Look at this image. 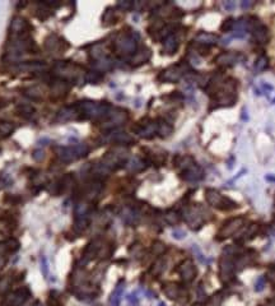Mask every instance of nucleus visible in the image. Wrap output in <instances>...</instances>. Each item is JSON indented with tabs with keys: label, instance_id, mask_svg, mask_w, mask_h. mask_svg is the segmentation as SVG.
<instances>
[{
	"label": "nucleus",
	"instance_id": "nucleus-18",
	"mask_svg": "<svg viewBox=\"0 0 275 306\" xmlns=\"http://www.w3.org/2000/svg\"><path fill=\"white\" fill-rule=\"evenodd\" d=\"M29 27L28 22L25 21V18H21V17H17L12 21L9 27V35L10 37H16V36L25 35V33H28L27 28Z\"/></svg>",
	"mask_w": 275,
	"mask_h": 306
},
{
	"label": "nucleus",
	"instance_id": "nucleus-17",
	"mask_svg": "<svg viewBox=\"0 0 275 306\" xmlns=\"http://www.w3.org/2000/svg\"><path fill=\"white\" fill-rule=\"evenodd\" d=\"M177 272L178 274H180V277L182 278V280H185V282H191L196 276V268L191 259H185V260L178 265Z\"/></svg>",
	"mask_w": 275,
	"mask_h": 306
},
{
	"label": "nucleus",
	"instance_id": "nucleus-33",
	"mask_svg": "<svg viewBox=\"0 0 275 306\" xmlns=\"http://www.w3.org/2000/svg\"><path fill=\"white\" fill-rule=\"evenodd\" d=\"M268 65H269V57L266 55H260L253 64V70L256 73H260V72H264L268 68Z\"/></svg>",
	"mask_w": 275,
	"mask_h": 306
},
{
	"label": "nucleus",
	"instance_id": "nucleus-36",
	"mask_svg": "<svg viewBox=\"0 0 275 306\" xmlns=\"http://www.w3.org/2000/svg\"><path fill=\"white\" fill-rule=\"evenodd\" d=\"M165 265H166V261L163 260V259H159V260L155 261V264L153 265L152 268V274H154V276H159V274L162 273V272L165 271Z\"/></svg>",
	"mask_w": 275,
	"mask_h": 306
},
{
	"label": "nucleus",
	"instance_id": "nucleus-49",
	"mask_svg": "<svg viewBox=\"0 0 275 306\" xmlns=\"http://www.w3.org/2000/svg\"><path fill=\"white\" fill-rule=\"evenodd\" d=\"M265 178L268 180V181H272V182H275V176L273 175H266Z\"/></svg>",
	"mask_w": 275,
	"mask_h": 306
},
{
	"label": "nucleus",
	"instance_id": "nucleus-24",
	"mask_svg": "<svg viewBox=\"0 0 275 306\" xmlns=\"http://www.w3.org/2000/svg\"><path fill=\"white\" fill-rule=\"evenodd\" d=\"M257 230H259V226H257L256 223H252L250 226H247V229L245 230L244 233H241V236H238L237 241L238 242H246L249 240L253 239L257 233Z\"/></svg>",
	"mask_w": 275,
	"mask_h": 306
},
{
	"label": "nucleus",
	"instance_id": "nucleus-11",
	"mask_svg": "<svg viewBox=\"0 0 275 306\" xmlns=\"http://www.w3.org/2000/svg\"><path fill=\"white\" fill-rule=\"evenodd\" d=\"M234 273H236V263H234V258H232V255L225 254L221 258L219 261V274H221V280L223 282H229L233 280Z\"/></svg>",
	"mask_w": 275,
	"mask_h": 306
},
{
	"label": "nucleus",
	"instance_id": "nucleus-44",
	"mask_svg": "<svg viewBox=\"0 0 275 306\" xmlns=\"http://www.w3.org/2000/svg\"><path fill=\"white\" fill-rule=\"evenodd\" d=\"M172 235H174L175 239L181 240V239H183L185 236H186V232H185V231H182V230H175Z\"/></svg>",
	"mask_w": 275,
	"mask_h": 306
},
{
	"label": "nucleus",
	"instance_id": "nucleus-6",
	"mask_svg": "<svg viewBox=\"0 0 275 306\" xmlns=\"http://www.w3.org/2000/svg\"><path fill=\"white\" fill-rule=\"evenodd\" d=\"M191 73V68L187 63H178L176 65L166 68L162 70L158 76V80L163 83H176L182 78L183 76Z\"/></svg>",
	"mask_w": 275,
	"mask_h": 306
},
{
	"label": "nucleus",
	"instance_id": "nucleus-42",
	"mask_svg": "<svg viewBox=\"0 0 275 306\" xmlns=\"http://www.w3.org/2000/svg\"><path fill=\"white\" fill-rule=\"evenodd\" d=\"M127 301H129V304L131 306H139V300L135 296V293L129 295V296H127Z\"/></svg>",
	"mask_w": 275,
	"mask_h": 306
},
{
	"label": "nucleus",
	"instance_id": "nucleus-35",
	"mask_svg": "<svg viewBox=\"0 0 275 306\" xmlns=\"http://www.w3.org/2000/svg\"><path fill=\"white\" fill-rule=\"evenodd\" d=\"M165 218L166 221H167V223H170V225H177V223L180 222V214H178L177 212H175V210L168 212L165 216Z\"/></svg>",
	"mask_w": 275,
	"mask_h": 306
},
{
	"label": "nucleus",
	"instance_id": "nucleus-9",
	"mask_svg": "<svg viewBox=\"0 0 275 306\" xmlns=\"http://www.w3.org/2000/svg\"><path fill=\"white\" fill-rule=\"evenodd\" d=\"M245 222L246 221H245L244 217H234V218L228 220L227 222L223 223L222 229L219 230L217 236H215V240L217 241H223V240L231 237L234 233H237L240 230H242Z\"/></svg>",
	"mask_w": 275,
	"mask_h": 306
},
{
	"label": "nucleus",
	"instance_id": "nucleus-25",
	"mask_svg": "<svg viewBox=\"0 0 275 306\" xmlns=\"http://www.w3.org/2000/svg\"><path fill=\"white\" fill-rule=\"evenodd\" d=\"M158 120V135L161 138H167L170 137L174 131V128L172 125L168 123V121L163 120V119H157Z\"/></svg>",
	"mask_w": 275,
	"mask_h": 306
},
{
	"label": "nucleus",
	"instance_id": "nucleus-21",
	"mask_svg": "<svg viewBox=\"0 0 275 306\" xmlns=\"http://www.w3.org/2000/svg\"><path fill=\"white\" fill-rule=\"evenodd\" d=\"M196 161L193 156H189V154H177L175 156L174 158V165L176 169L180 170L181 172L185 171L186 169H189L190 166L195 165Z\"/></svg>",
	"mask_w": 275,
	"mask_h": 306
},
{
	"label": "nucleus",
	"instance_id": "nucleus-13",
	"mask_svg": "<svg viewBox=\"0 0 275 306\" xmlns=\"http://www.w3.org/2000/svg\"><path fill=\"white\" fill-rule=\"evenodd\" d=\"M103 143H114L120 144V146H127V144H133L135 140L130 134L125 133L121 130H110L107 134H104V137L102 138Z\"/></svg>",
	"mask_w": 275,
	"mask_h": 306
},
{
	"label": "nucleus",
	"instance_id": "nucleus-46",
	"mask_svg": "<svg viewBox=\"0 0 275 306\" xmlns=\"http://www.w3.org/2000/svg\"><path fill=\"white\" fill-rule=\"evenodd\" d=\"M263 88L265 89V91H268V92H272L273 89H274V87L273 86H270L269 83H265V82H263Z\"/></svg>",
	"mask_w": 275,
	"mask_h": 306
},
{
	"label": "nucleus",
	"instance_id": "nucleus-12",
	"mask_svg": "<svg viewBox=\"0 0 275 306\" xmlns=\"http://www.w3.org/2000/svg\"><path fill=\"white\" fill-rule=\"evenodd\" d=\"M246 57L241 52H234V51H225V52H221L218 56L214 59V63L221 68H231L237 65L242 60H245Z\"/></svg>",
	"mask_w": 275,
	"mask_h": 306
},
{
	"label": "nucleus",
	"instance_id": "nucleus-39",
	"mask_svg": "<svg viewBox=\"0 0 275 306\" xmlns=\"http://www.w3.org/2000/svg\"><path fill=\"white\" fill-rule=\"evenodd\" d=\"M165 250H166L165 244H162V242H159V241H155L154 244H153V252H154L157 255L162 254Z\"/></svg>",
	"mask_w": 275,
	"mask_h": 306
},
{
	"label": "nucleus",
	"instance_id": "nucleus-43",
	"mask_svg": "<svg viewBox=\"0 0 275 306\" xmlns=\"http://www.w3.org/2000/svg\"><path fill=\"white\" fill-rule=\"evenodd\" d=\"M223 6H225V10L232 12L233 9H236V1H232V0H229V1H225V3H223Z\"/></svg>",
	"mask_w": 275,
	"mask_h": 306
},
{
	"label": "nucleus",
	"instance_id": "nucleus-4",
	"mask_svg": "<svg viewBox=\"0 0 275 306\" xmlns=\"http://www.w3.org/2000/svg\"><path fill=\"white\" fill-rule=\"evenodd\" d=\"M57 157L61 162L69 163L76 159L86 157L89 153V147L87 144H74L68 147H57Z\"/></svg>",
	"mask_w": 275,
	"mask_h": 306
},
{
	"label": "nucleus",
	"instance_id": "nucleus-29",
	"mask_svg": "<svg viewBox=\"0 0 275 306\" xmlns=\"http://www.w3.org/2000/svg\"><path fill=\"white\" fill-rule=\"evenodd\" d=\"M123 291H124V280H121L120 283L116 286V288H115V291L112 292V295H111V299H110L111 306H120Z\"/></svg>",
	"mask_w": 275,
	"mask_h": 306
},
{
	"label": "nucleus",
	"instance_id": "nucleus-2",
	"mask_svg": "<svg viewBox=\"0 0 275 306\" xmlns=\"http://www.w3.org/2000/svg\"><path fill=\"white\" fill-rule=\"evenodd\" d=\"M139 35L135 31L130 33H120L114 41V50L121 56H133L138 51Z\"/></svg>",
	"mask_w": 275,
	"mask_h": 306
},
{
	"label": "nucleus",
	"instance_id": "nucleus-14",
	"mask_svg": "<svg viewBox=\"0 0 275 306\" xmlns=\"http://www.w3.org/2000/svg\"><path fill=\"white\" fill-rule=\"evenodd\" d=\"M250 33L252 35L253 41L257 42V44L264 45V44H268V41H269V37H270L269 28H268L264 23L260 22L259 19L255 22V25H253Z\"/></svg>",
	"mask_w": 275,
	"mask_h": 306
},
{
	"label": "nucleus",
	"instance_id": "nucleus-32",
	"mask_svg": "<svg viewBox=\"0 0 275 306\" xmlns=\"http://www.w3.org/2000/svg\"><path fill=\"white\" fill-rule=\"evenodd\" d=\"M93 65H95V68L97 69V72L102 73V72L110 70L111 68L114 67V63H112V60H110L108 57H103V59H101V60L95 61Z\"/></svg>",
	"mask_w": 275,
	"mask_h": 306
},
{
	"label": "nucleus",
	"instance_id": "nucleus-8",
	"mask_svg": "<svg viewBox=\"0 0 275 306\" xmlns=\"http://www.w3.org/2000/svg\"><path fill=\"white\" fill-rule=\"evenodd\" d=\"M134 133L144 139H152L155 135H158V120L157 119L144 118L136 123L133 128Z\"/></svg>",
	"mask_w": 275,
	"mask_h": 306
},
{
	"label": "nucleus",
	"instance_id": "nucleus-1",
	"mask_svg": "<svg viewBox=\"0 0 275 306\" xmlns=\"http://www.w3.org/2000/svg\"><path fill=\"white\" fill-rule=\"evenodd\" d=\"M237 87L238 80L228 76L225 78V82L222 83L219 87L212 96H210V108L209 111L213 110H218V108L223 107H232V106L237 102Z\"/></svg>",
	"mask_w": 275,
	"mask_h": 306
},
{
	"label": "nucleus",
	"instance_id": "nucleus-31",
	"mask_svg": "<svg viewBox=\"0 0 275 306\" xmlns=\"http://www.w3.org/2000/svg\"><path fill=\"white\" fill-rule=\"evenodd\" d=\"M163 291H165V293L167 295L168 299L176 300L180 297V287L176 283L166 284V286L163 287Z\"/></svg>",
	"mask_w": 275,
	"mask_h": 306
},
{
	"label": "nucleus",
	"instance_id": "nucleus-40",
	"mask_svg": "<svg viewBox=\"0 0 275 306\" xmlns=\"http://www.w3.org/2000/svg\"><path fill=\"white\" fill-rule=\"evenodd\" d=\"M117 6H119L121 10H129L131 9V8H134V3L133 1H119Z\"/></svg>",
	"mask_w": 275,
	"mask_h": 306
},
{
	"label": "nucleus",
	"instance_id": "nucleus-34",
	"mask_svg": "<svg viewBox=\"0 0 275 306\" xmlns=\"http://www.w3.org/2000/svg\"><path fill=\"white\" fill-rule=\"evenodd\" d=\"M102 78H103V76L100 72H97V70H95V72H88L86 74V82L93 83V84H97V83L101 82Z\"/></svg>",
	"mask_w": 275,
	"mask_h": 306
},
{
	"label": "nucleus",
	"instance_id": "nucleus-16",
	"mask_svg": "<svg viewBox=\"0 0 275 306\" xmlns=\"http://www.w3.org/2000/svg\"><path fill=\"white\" fill-rule=\"evenodd\" d=\"M181 178L187 182H198L204 178V170H202L201 166L195 163V165L190 166L189 169L181 172Z\"/></svg>",
	"mask_w": 275,
	"mask_h": 306
},
{
	"label": "nucleus",
	"instance_id": "nucleus-19",
	"mask_svg": "<svg viewBox=\"0 0 275 306\" xmlns=\"http://www.w3.org/2000/svg\"><path fill=\"white\" fill-rule=\"evenodd\" d=\"M162 45H163V52H165V54L174 55L176 54V51L178 50L180 40H178L177 35L174 32V33L168 35L167 37L162 40Z\"/></svg>",
	"mask_w": 275,
	"mask_h": 306
},
{
	"label": "nucleus",
	"instance_id": "nucleus-22",
	"mask_svg": "<svg viewBox=\"0 0 275 306\" xmlns=\"http://www.w3.org/2000/svg\"><path fill=\"white\" fill-rule=\"evenodd\" d=\"M150 56H152V52L149 49L143 48L142 50L138 49L135 54L129 57V63H131L133 65H142V64H146L150 59Z\"/></svg>",
	"mask_w": 275,
	"mask_h": 306
},
{
	"label": "nucleus",
	"instance_id": "nucleus-28",
	"mask_svg": "<svg viewBox=\"0 0 275 306\" xmlns=\"http://www.w3.org/2000/svg\"><path fill=\"white\" fill-rule=\"evenodd\" d=\"M17 112L22 118L31 119L36 114V110L31 105H28V103H21V105L17 106Z\"/></svg>",
	"mask_w": 275,
	"mask_h": 306
},
{
	"label": "nucleus",
	"instance_id": "nucleus-47",
	"mask_svg": "<svg viewBox=\"0 0 275 306\" xmlns=\"http://www.w3.org/2000/svg\"><path fill=\"white\" fill-rule=\"evenodd\" d=\"M252 5V3L251 1H242V4H241V6H242V9H249L250 6Z\"/></svg>",
	"mask_w": 275,
	"mask_h": 306
},
{
	"label": "nucleus",
	"instance_id": "nucleus-48",
	"mask_svg": "<svg viewBox=\"0 0 275 306\" xmlns=\"http://www.w3.org/2000/svg\"><path fill=\"white\" fill-rule=\"evenodd\" d=\"M241 119H242V120H244V121L249 120V115H247L246 108H244V110H242V115H241Z\"/></svg>",
	"mask_w": 275,
	"mask_h": 306
},
{
	"label": "nucleus",
	"instance_id": "nucleus-7",
	"mask_svg": "<svg viewBox=\"0 0 275 306\" xmlns=\"http://www.w3.org/2000/svg\"><path fill=\"white\" fill-rule=\"evenodd\" d=\"M127 162V151L125 148H114V150L108 151L102 158L101 163L107 167L110 171L116 170L119 167H123Z\"/></svg>",
	"mask_w": 275,
	"mask_h": 306
},
{
	"label": "nucleus",
	"instance_id": "nucleus-5",
	"mask_svg": "<svg viewBox=\"0 0 275 306\" xmlns=\"http://www.w3.org/2000/svg\"><path fill=\"white\" fill-rule=\"evenodd\" d=\"M205 201L209 205L217 208L221 210H231L234 208H238V204L231 198L222 195L218 190L215 189H206L205 190Z\"/></svg>",
	"mask_w": 275,
	"mask_h": 306
},
{
	"label": "nucleus",
	"instance_id": "nucleus-10",
	"mask_svg": "<svg viewBox=\"0 0 275 306\" xmlns=\"http://www.w3.org/2000/svg\"><path fill=\"white\" fill-rule=\"evenodd\" d=\"M204 216H205V212H204V209H201L199 207V204H196V205H194L191 208H187L183 212V220L186 221L190 225V227L194 230L201 227L202 223L205 222Z\"/></svg>",
	"mask_w": 275,
	"mask_h": 306
},
{
	"label": "nucleus",
	"instance_id": "nucleus-41",
	"mask_svg": "<svg viewBox=\"0 0 275 306\" xmlns=\"http://www.w3.org/2000/svg\"><path fill=\"white\" fill-rule=\"evenodd\" d=\"M264 287H265V277L257 278L256 283H255V291L260 292V291L264 290Z\"/></svg>",
	"mask_w": 275,
	"mask_h": 306
},
{
	"label": "nucleus",
	"instance_id": "nucleus-37",
	"mask_svg": "<svg viewBox=\"0 0 275 306\" xmlns=\"http://www.w3.org/2000/svg\"><path fill=\"white\" fill-rule=\"evenodd\" d=\"M234 23H236V19H233V18L225 19V22L222 23L221 29L223 32H231L232 29H234Z\"/></svg>",
	"mask_w": 275,
	"mask_h": 306
},
{
	"label": "nucleus",
	"instance_id": "nucleus-38",
	"mask_svg": "<svg viewBox=\"0 0 275 306\" xmlns=\"http://www.w3.org/2000/svg\"><path fill=\"white\" fill-rule=\"evenodd\" d=\"M36 87H32V88H28V89H25V96H28L29 99L32 100H40L41 99V92L40 91H36Z\"/></svg>",
	"mask_w": 275,
	"mask_h": 306
},
{
	"label": "nucleus",
	"instance_id": "nucleus-20",
	"mask_svg": "<svg viewBox=\"0 0 275 306\" xmlns=\"http://www.w3.org/2000/svg\"><path fill=\"white\" fill-rule=\"evenodd\" d=\"M219 41H221L219 36L214 35V33H209V32H199L195 36V42L208 46V48H210L213 45H217Z\"/></svg>",
	"mask_w": 275,
	"mask_h": 306
},
{
	"label": "nucleus",
	"instance_id": "nucleus-26",
	"mask_svg": "<svg viewBox=\"0 0 275 306\" xmlns=\"http://www.w3.org/2000/svg\"><path fill=\"white\" fill-rule=\"evenodd\" d=\"M147 167V161L142 159L140 157H134L127 162V169L133 172H139Z\"/></svg>",
	"mask_w": 275,
	"mask_h": 306
},
{
	"label": "nucleus",
	"instance_id": "nucleus-15",
	"mask_svg": "<svg viewBox=\"0 0 275 306\" xmlns=\"http://www.w3.org/2000/svg\"><path fill=\"white\" fill-rule=\"evenodd\" d=\"M29 296V291L27 288H19V290L10 292L4 299V306H21Z\"/></svg>",
	"mask_w": 275,
	"mask_h": 306
},
{
	"label": "nucleus",
	"instance_id": "nucleus-27",
	"mask_svg": "<svg viewBox=\"0 0 275 306\" xmlns=\"http://www.w3.org/2000/svg\"><path fill=\"white\" fill-rule=\"evenodd\" d=\"M117 22V14L115 12L114 8H108L106 9V12L103 13L102 16V25L104 27H108V26H112Z\"/></svg>",
	"mask_w": 275,
	"mask_h": 306
},
{
	"label": "nucleus",
	"instance_id": "nucleus-23",
	"mask_svg": "<svg viewBox=\"0 0 275 306\" xmlns=\"http://www.w3.org/2000/svg\"><path fill=\"white\" fill-rule=\"evenodd\" d=\"M68 91H69V84L65 80L56 79L54 82H51V92L54 95L65 96Z\"/></svg>",
	"mask_w": 275,
	"mask_h": 306
},
{
	"label": "nucleus",
	"instance_id": "nucleus-3",
	"mask_svg": "<svg viewBox=\"0 0 275 306\" xmlns=\"http://www.w3.org/2000/svg\"><path fill=\"white\" fill-rule=\"evenodd\" d=\"M59 76V79H63L65 82H78L83 79L86 80V74L83 73V68L79 65H75L73 63H68V61H57L54 65L52 69Z\"/></svg>",
	"mask_w": 275,
	"mask_h": 306
},
{
	"label": "nucleus",
	"instance_id": "nucleus-30",
	"mask_svg": "<svg viewBox=\"0 0 275 306\" xmlns=\"http://www.w3.org/2000/svg\"><path fill=\"white\" fill-rule=\"evenodd\" d=\"M16 127L13 123L5 120H0V138L9 137L10 134L14 131Z\"/></svg>",
	"mask_w": 275,
	"mask_h": 306
},
{
	"label": "nucleus",
	"instance_id": "nucleus-45",
	"mask_svg": "<svg viewBox=\"0 0 275 306\" xmlns=\"http://www.w3.org/2000/svg\"><path fill=\"white\" fill-rule=\"evenodd\" d=\"M33 158L36 159V161H41L42 158H44V151L42 150H38V151H35V152H33Z\"/></svg>",
	"mask_w": 275,
	"mask_h": 306
}]
</instances>
